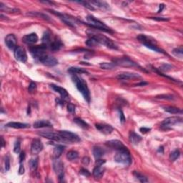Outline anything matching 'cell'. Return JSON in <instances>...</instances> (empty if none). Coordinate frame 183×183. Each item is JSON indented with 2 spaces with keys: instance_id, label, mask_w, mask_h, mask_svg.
Masks as SVG:
<instances>
[{
  "instance_id": "60",
  "label": "cell",
  "mask_w": 183,
  "mask_h": 183,
  "mask_svg": "<svg viewBox=\"0 0 183 183\" xmlns=\"http://www.w3.org/2000/svg\"><path fill=\"white\" fill-rule=\"evenodd\" d=\"M159 149H160V150H159V152L162 151V152H163V147H160Z\"/></svg>"
},
{
  "instance_id": "42",
  "label": "cell",
  "mask_w": 183,
  "mask_h": 183,
  "mask_svg": "<svg viewBox=\"0 0 183 183\" xmlns=\"http://www.w3.org/2000/svg\"><path fill=\"white\" fill-rule=\"evenodd\" d=\"M172 67H173L171 64H162L159 68V70L162 71V72H168V71H170L172 69Z\"/></svg>"
},
{
  "instance_id": "10",
  "label": "cell",
  "mask_w": 183,
  "mask_h": 183,
  "mask_svg": "<svg viewBox=\"0 0 183 183\" xmlns=\"http://www.w3.org/2000/svg\"><path fill=\"white\" fill-rule=\"evenodd\" d=\"M53 168L55 169L56 174L58 175L60 181L64 178V165L59 158H55L53 162Z\"/></svg>"
},
{
  "instance_id": "24",
  "label": "cell",
  "mask_w": 183,
  "mask_h": 183,
  "mask_svg": "<svg viewBox=\"0 0 183 183\" xmlns=\"http://www.w3.org/2000/svg\"><path fill=\"white\" fill-rule=\"evenodd\" d=\"M103 165H95L94 169H93V176L95 177L96 179L101 178L104 173V170L105 169L102 167Z\"/></svg>"
},
{
  "instance_id": "27",
  "label": "cell",
  "mask_w": 183,
  "mask_h": 183,
  "mask_svg": "<svg viewBox=\"0 0 183 183\" xmlns=\"http://www.w3.org/2000/svg\"><path fill=\"white\" fill-rule=\"evenodd\" d=\"M69 73L73 74V75H77V74H89V72L86 69L82 68H79V67H70L68 69Z\"/></svg>"
},
{
  "instance_id": "7",
  "label": "cell",
  "mask_w": 183,
  "mask_h": 183,
  "mask_svg": "<svg viewBox=\"0 0 183 183\" xmlns=\"http://www.w3.org/2000/svg\"><path fill=\"white\" fill-rule=\"evenodd\" d=\"M113 63H114L115 65L121 66V67H140L136 62H133V60H130L129 57H127L114 59V60H113Z\"/></svg>"
},
{
  "instance_id": "35",
  "label": "cell",
  "mask_w": 183,
  "mask_h": 183,
  "mask_svg": "<svg viewBox=\"0 0 183 183\" xmlns=\"http://www.w3.org/2000/svg\"><path fill=\"white\" fill-rule=\"evenodd\" d=\"M27 15H30V16L32 17H40V18H42L46 20H50V19L49 17L47 15H46L45 14H42V13H40V12H28Z\"/></svg>"
},
{
  "instance_id": "12",
  "label": "cell",
  "mask_w": 183,
  "mask_h": 183,
  "mask_svg": "<svg viewBox=\"0 0 183 183\" xmlns=\"http://www.w3.org/2000/svg\"><path fill=\"white\" fill-rule=\"evenodd\" d=\"M39 61L42 64H43L44 65L48 66V67H54V66L57 65L58 64V61H57V59L49 55H45Z\"/></svg>"
},
{
  "instance_id": "6",
  "label": "cell",
  "mask_w": 183,
  "mask_h": 183,
  "mask_svg": "<svg viewBox=\"0 0 183 183\" xmlns=\"http://www.w3.org/2000/svg\"><path fill=\"white\" fill-rule=\"evenodd\" d=\"M61 137L62 138L63 142H70V143H75L81 141V139L77 135L67 130H60L58 132Z\"/></svg>"
},
{
  "instance_id": "48",
  "label": "cell",
  "mask_w": 183,
  "mask_h": 183,
  "mask_svg": "<svg viewBox=\"0 0 183 183\" xmlns=\"http://www.w3.org/2000/svg\"><path fill=\"white\" fill-rule=\"evenodd\" d=\"M79 173H80L81 174H82V175L85 176V177H89L91 174L90 172H89L87 169H86L84 168L81 169L80 171H79Z\"/></svg>"
},
{
  "instance_id": "32",
  "label": "cell",
  "mask_w": 183,
  "mask_h": 183,
  "mask_svg": "<svg viewBox=\"0 0 183 183\" xmlns=\"http://www.w3.org/2000/svg\"><path fill=\"white\" fill-rule=\"evenodd\" d=\"M92 4H94V6H97L98 8H100L102 9H108L110 8V5L105 1H92L91 2Z\"/></svg>"
},
{
  "instance_id": "14",
  "label": "cell",
  "mask_w": 183,
  "mask_h": 183,
  "mask_svg": "<svg viewBox=\"0 0 183 183\" xmlns=\"http://www.w3.org/2000/svg\"><path fill=\"white\" fill-rule=\"evenodd\" d=\"M5 44L10 50H14L17 48V38L13 34H9L5 37Z\"/></svg>"
},
{
  "instance_id": "43",
  "label": "cell",
  "mask_w": 183,
  "mask_h": 183,
  "mask_svg": "<svg viewBox=\"0 0 183 183\" xmlns=\"http://www.w3.org/2000/svg\"><path fill=\"white\" fill-rule=\"evenodd\" d=\"M77 2L79 3V4L83 5V6H84V7L87 8V9H90V10H95V8L94 7V6H92V4H90V3L87 2V1H77Z\"/></svg>"
},
{
  "instance_id": "58",
  "label": "cell",
  "mask_w": 183,
  "mask_h": 183,
  "mask_svg": "<svg viewBox=\"0 0 183 183\" xmlns=\"http://www.w3.org/2000/svg\"><path fill=\"white\" fill-rule=\"evenodd\" d=\"M147 84V82H141L140 83H138V84H136V86H145Z\"/></svg>"
},
{
  "instance_id": "3",
  "label": "cell",
  "mask_w": 183,
  "mask_h": 183,
  "mask_svg": "<svg viewBox=\"0 0 183 183\" xmlns=\"http://www.w3.org/2000/svg\"><path fill=\"white\" fill-rule=\"evenodd\" d=\"M114 160L117 163L122 164L124 165L128 166L132 163V157L130 152L126 147L117 150L116 155H115Z\"/></svg>"
},
{
  "instance_id": "39",
  "label": "cell",
  "mask_w": 183,
  "mask_h": 183,
  "mask_svg": "<svg viewBox=\"0 0 183 183\" xmlns=\"http://www.w3.org/2000/svg\"><path fill=\"white\" fill-rule=\"evenodd\" d=\"M86 45H87V46H89V47H96V46L99 45V44L98 43L96 39L94 38V37L89 36V39H88V40H87V42H86Z\"/></svg>"
},
{
  "instance_id": "16",
  "label": "cell",
  "mask_w": 183,
  "mask_h": 183,
  "mask_svg": "<svg viewBox=\"0 0 183 183\" xmlns=\"http://www.w3.org/2000/svg\"><path fill=\"white\" fill-rule=\"evenodd\" d=\"M119 80H128V79H140L141 76L137 73H133V72H122L120 73L117 77Z\"/></svg>"
},
{
  "instance_id": "28",
  "label": "cell",
  "mask_w": 183,
  "mask_h": 183,
  "mask_svg": "<svg viewBox=\"0 0 183 183\" xmlns=\"http://www.w3.org/2000/svg\"><path fill=\"white\" fill-rule=\"evenodd\" d=\"M51 42H52V39H51L50 32H48V31L45 32V34H44L43 37H42V45L47 46V47H49V46H50Z\"/></svg>"
},
{
  "instance_id": "37",
  "label": "cell",
  "mask_w": 183,
  "mask_h": 183,
  "mask_svg": "<svg viewBox=\"0 0 183 183\" xmlns=\"http://www.w3.org/2000/svg\"><path fill=\"white\" fill-rule=\"evenodd\" d=\"M99 66L102 69H112L116 67L113 62H102L99 64Z\"/></svg>"
},
{
  "instance_id": "8",
  "label": "cell",
  "mask_w": 183,
  "mask_h": 183,
  "mask_svg": "<svg viewBox=\"0 0 183 183\" xmlns=\"http://www.w3.org/2000/svg\"><path fill=\"white\" fill-rule=\"evenodd\" d=\"M47 46L44 45L34 46V47L30 48V52H31L32 55L33 56L34 58L40 60L42 57L47 55V54H46V50H47Z\"/></svg>"
},
{
  "instance_id": "38",
  "label": "cell",
  "mask_w": 183,
  "mask_h": 183,
  "mask_svg": "<svg viewBox=\"0 0 183 183\" xmlns=\"http://www.w3.org/2000/svg\"><path fill=\"white\" fill-rule=\"evenodd\" d=\"M78 156H79V154H78L77 151H75V150H71V151H69L67 152V158L69 160H74L77 158Z\"/></svg>"
},
{
  "instance_id": "29",
  "label": "cell",
  "mask_w": 183,
  "mask_h": 183,
  "mask_svg": "<svg viewBox=\"0 0 183 183\" xmlns=\"http://www.w3.org/2000/svg\"><path fill=\"white\" fill-rule=\"evenodd\" d=\"M64 146L62 145H57L54 149L53 151V155L55 158H59L60 157L61 155L62 154V152H64Z\"/></svg>"
},
{
  "instance_id": "56",
  "label": "cell",
  "mask_w": 183,
  "mask_h": 183,
  "mask_svg": "<svg viewBox=\"0 0 183 183\" xmlns=\"http://www.w3.org/2000/svg\"><path fill=\"white\" fill-rule=\"evenodd\" d=\"M24 165H20L19 166V174H23L24 173Z\"/></svg>"
},
{
  "instance_id": "34",
  "label": "cell",
  "mask_w": 183,
  "mask_h": 183,
  "mask_svg": "<svg viewBox=\"0 0 183 183\" xmlns=\"http://www.w3.org/2000/svg\"><path fill=\"white\" fill-rule=\"evenodd\" d=\"M74 122L77 124L78 126H79L80 128H82L83 129L89 128V125H88L86 122H84V120L81 119V118H79V117L75 118V119L74 120Z\"/></svg>"
},
{
  "instance_id": "45",
  "label": "cell",
  "mask_w": 183,
  "mask_h": 183,
  "mask_svg": "<svg viewBox=\"0 0 183 183\" xmlns=\"http://www.w3.org/2000/svg\"><path fill=\"white\" fill-rule=\"evenodd\" d=\"M21 150V145H20V142L17 140L15 142L14 146V152L15 153H19Z\"/></svg>"
},
{
  "instance_id": "15",
  "label": "cell",
  "mask_w": 183,
  "mask_h": 183,
  "mask_svg": "<svg viewBox=\"0 0 183 183\" xmlns=\"http://www.w3.org/2000/svg\"><path fill=\"white\" fill-rule=\"evenodd\" d=\"M43 149V145L42 142L38 139H35L32 142L31 153L33 155H37L42 151Z\"/></svg>"
},
{
  "instance_id": "55",
  "label": "cell",
  "mask_w": 183,
  "mask_h": 183,
  "mask_svg": "<svg viewBox=\"0 0 183 183\" xmlns=\"http://www.w3.org/2000/svg\"><path fill=\"white\" fill-rule=\"evenodd\" d=\"M25 152H22L21 153H20L19 155V162L20 163H22V162H23L24 160L25 159Z\"/></svg>"
},
{
  "instance_id": "54",
  "label": "cell",
  "mask_w": 183,
  "mask_h": 183,
  "mask_svg": "<svg viewBox=\"0 0 183 183\" xmlns=\"http://www.w3.org/2000/svg\"><path fill=\"white\" fill-rule=\"evenodd\" d=\"M106 162V161L104 160H101V159H97L96 160L95 165H103Z\"/></svg>"
},
{
  "instance_id": "36",
  "label": "cell",
  "mask_w": 183,
  "mask_h": 183,
  "mask_svg": "<svg viewBox=\"0 0 183 183\" xmlns=\"http://www.w3.org/2000/svg\"><path fill=\"white\" fill-rule=\"evenodd\" d=\"M133 174H134V176H135L137 179H139V180H140L141 182L144 183V182H148V179H147V177H145V175H143L142 174L140 173V172H136V171H134Z\"/></svg>"
},
{
  "instance_id": "52",
  "label": "cell",
  "mask_w": 183,
  "mask_h": 183,
  "mask_svg": "<svg viewBox=\"0 0 183 183\" xmlns=\"http://www.w3.org/2000/svg\"><path fill=\"white\" fill-rule=\"evenodd\" d=\"M82 162L83 165H88L89 164V162H90V159L88 157H84L82 158Z\"/></svg>"
},
{
  "instance_id": "40",
  "label": "cell",
  "mask_w": 183,
  "mask_h": 183,
  "mask_svg": "<svg viewBox=\"0 0 183 183\" xmlns=\"http://www.w3.org/2000/svg\"><path fill=\"white\" fill-rule=\"evenodd\" d=\"M180 156V152L178 150H174L173 152H172L169 155V160L171 162H174L177 159H178Z\"/></svg>"
},
{
  "instance_id": "4",
  "label": "cell",
  "mask_w": 183,
  "mask_h": 183,
  "mask_svg": "<svg viewBox=\"0 0 183 183\" xmlns=\"http://www.w3.org/2000/svg\"><path fill=\"white\" fill-rule=\"evenodd\" d=\"M87 20L88 22L87 25H89L92 28L97 29V30H102V31L105 32H109V33H113L112 30L108 27L105 24L102 22L101 21H99V19H97L92 15H89V16L87 17Z\"/></svg>"
},
{
  "instance_id": "49",
  "label": "cell",
  "mask_w": 183,
  "mask_h": 183,
  "mask_svg": "<svg viewBox=\"0 0 183 183\" xmlns=\"http://www.w3.org/2000/svg\"><path fill=\"white\" fill-rule=\"evenodd\" d=\"M150 19H154V20H156V21H163V22H167V21H169V19H168V18L159 17H151Z\"/></svg>"
},
{
  "instance_id": "53",
  "label": "cell",
  "mask_w": 183,
  "mask_h": 183,
  "mask_svg": "<svg viewBox=\"0 0 183 183\" xmlns=\"http://www.w3.org/2000/svg\"><path fill=\"white\" fill-rule=\"evenodd\" d=\"M150 130H151V129L148 128H145V127H143V128H141L140 129V131L142 133H143V134L149 133V132H150Z\"/></svg>"
},
{
  "instance_id": "31",
  "label": "cell",
  "mask_w": 183,
  "mask_h": 183,
  "mask_svg": "<svg viewBox=\"0 0 183 183\" xmlns=\"http://www.w3.org/2000/svg\"><path fill=\"white\" fill-rule=\"evenodd\" d=\"M38 163H39V159L38 157H34L32 158L29 162V165H30V169L32 172H35L37 170V167H38Z\"/></svg>"
},
{
  "instance_id": "17",
  "label": "cell",
  "mask_w": 183,
  "mask_h": 183,
  "mask_svg": "<svg viewBox=\"0 0 183 183\" xmlns=\"http://www.w3.org/2000/svg\"><path fill=\"white\" fill-rule=\"evenodd\" d=\"M95 127L100 133L104 135H110L114 130V128L111 125L107 124H96Z\"/></svg>"
},
{
  "instance_id": "41",
  "label": "cell",
  "mask_w": 183,
  "mask_h": 183,
  "mask_svg": "<svg viewBox=\"0 0 183 183\" xmlns=\"http://www.w3.org/2000/svg\"><path fill=\"white\" fill-rule=\"evenodd\" d=\"M172 53H173V55L176 56V57H179V58H182L183 48L182 46L179 47H177V48L174 49V50H172Z\"/></svg>"
},
{
  "instance_id": "47",
  "label": "cell",
  "mask_w": 183,
  "mask_h": 183,
  "mask_svg": "<svg viewBox=\"0 0 183 183\" xmlns=\"http://www.w3.org/2000/svg\"><path fill=\"white\" fill-rule=\"evenodd\" d=\"M4 167H5V169H6V171L9 170V169H10V160H9V157H8V156L5 157Z\"/></svg>"
},
{
  "instance_id": "23",
  "label": "cell",
  "mask_w": 183,
  "mask_h": 183,
  "mask_svg": "<svg viewBox=\"0 0 183 183\" xmlns=\"http://www.w3.org/2000/svg\"><path fill=\"white\" fill-rule=\"evenodd\" d=\"M34 128L36 129L39 128H52V125L51 124L48 120H38L36 121L33 125Z\"/></svg>"
},
{
  "instance_id": "5",
  "label": "cell",
  "mask_w": 183,
  "mask_h": 183,
  "mask_svg": "<svg viewBox=\"0 0 183 183\" xmlns=\"http://www.w3.org/2000/svg\"><path fill=\"white\" fill-rule=\"evenodd\" d=\"M89 36L94 37L99 45H104L108 48L112 49V50H117V46L112 42V40L104 35H100V34H90Z\"/></svg>"
},
{
  "instance_id": "59",
  "label": "cell",
  "mask_w": 183,
  "mask_h": 183,
  "mask_svg": "<svg viewBox=\"0 0 183 183\" xmlns=\"http://www.w3.org/2000/svg\"><path fill=\"white\" fill-rule=\"evenodd\" d=\"M1 147H4L5 145V142L4 140V138H3V137H1Z\"/></svg>"
},
{
  "instance_id": "9",
  "label": "cell",
  "mask_w": 183,
  "mask_h": 183,
  "mask_svg": "<svg viewBox=\"0 0 183 183\" xmlns=\"http://www.w3.org/2000/svg\"><path fill=\"white\" fill-rule=\"evenodd\" d=\"M14 55L17 60L23 62V63L26 62L27 60V55L26 50L24 47H20V46H17L14 50Z\"/></svg>"
},
{
  "instance_id": "19",
  "label": "cell",
  "mask_w": 183,
  "mask_h": 183,
  "mask_svg": "<svg viewBox=\"0 0 183 183\" xmlns=\"http://www.w3.org/2000/svg\"><path fill=\"white\" fill-rule=\"evenodd\" d=\"M50 87L56 92L59 93L60 94L61 97L62 99H67L69 98V94L67 91L63 87H61L58 85H55V84H50Z\"/></svg>"
},
{
  "instance_id": "1",
  "label": "cell",
  "mask_w": 183,
  "mask_h": 183,
  "mask_svg": "<svg viewBox=\"0 0 183 183\" xmlns=\"http://www.w3.org/2000/svg\"><path fill=\"white\" fill-rule=\"evenodd\" d=\"M72 79L74 84H75L77 89L82 94L84 99L88 103H89V102H90V92H89V89L88 88L87 82L82 77H78L77 75L72 76Z\"/></svg>"
},
{
  "instance_id": "21",
  "label": "cell",
  "mask_w": 183,
  "mask_h": 183,
  "mask_svg": "<svg viewBox=\"0 0 183 183\" xmlns=\"http://www.w3.org/2000/svg\"><path fill=\"white\" fill-rule=\"evenodd\" d=\"M106 145L107 147H110L112 149H114V150H119L120 149L123 148L125 146L123 145V143L121 141L117 140H110V141L106 142Z\"/></svg>"
},
{
  "instance_id": "22",
  "label": "cell",
  "mask_w": 183,
  "mask_h": 183,
  "mask_svg": "<svg viewBox=\"0 0 183 183\" xmlns=\"http://www.w3.org/2000/svg\"><path fill=\"white\" fill-rule=\"evenodd\" d=\"M63 47V43L59 38H55L53 41L51 42L50 46V49L53 52H56V51H59L62 47Z\"/></svg>"
},
{
  "instance_id": "51",
  "label": "cell",
  "mask_w": 183,
  "mask_h": 183,
  "mask_svg": "<svg viewBox=\"0 0 183 183\" xmlns=\"http://www.w3.org/2000/svg\"><path fill=\"white\" fill-rule=\"evenodd\" d=\"M67 111L70 113H74L75 112V107L72 104H68L67 105Z\"/></svg>"
},
{
  "instance_id": "2",
  "label": "cell",
  "mask_w": 183,
  "mask_h": 183,
  "mask_svg": "<svg viewBox=\"0 0 183 183\" xmlns=\"http://www.w3.org/2000/svg\"><path fill=\"white\" fill-rule=\"evenodd\" d=\"M137 39L139 42H141L142 45L145 46L147 48L155 51L156 52H158V53L167 55L165 51L160 48L158 46H157V42H156L155 40L151 38V37H147L145 35H140L139 36H137Z\"/></svg>"
},
{
  "instance_id": "57",
  "label": "cell",
  "mask_w": 183,
  "mask_h": 183,
  "mask_svg": "<svg viewBox=\"0 0 183 183\" xmlns=\"http://www.w3.org/2000/svg\"><path fill=\"white\" fill-rule=\"evenodd\" d=\"M164 8H165V4H160V7H159V9H158V11H157V12L160 13L161 12H162V10H163Z\"/></svg>"
},
{
  "instance_id": "18",
  "label": "cell",
  "mask_w": 183,
  "mask_h": 183,
  "mask_svg": "<svg viewBox=\"0 0 183 183\" xmlns=\"http://www.w3.org/2000/svg\"><path fill=\"white\" fill-rule=\"evenodd\" d=\"M50 11L52 13H53L54 14L58 16L59 17H60L61 19H62V21L63 22L65 23L66 24H67L68 26H70V27H74V22L72 21V19H71L70 17H69V16H67V15H66V14H61V13L57 12L54 11V10H50Z\"/></svg>"
},
{
  "instance_id": "33",
  "label": "cell",
  "mask_w": 183,
  "mask_h": 183,
  "mask_svg": "<svg viewBox=\"0 0 183 183\" xmlns=\"http://www.w3.org/2000/svg\"><path fill=\"white\" fill-rule=\"evenodd\" d=\"M164 110L167 112L171 113V114H178V113L181 114L182 112V110L177 107H166L164 108Z\"/></svg>"
},
{
  "instance_id": "13",
  "label": "cell",
  "mask_w": 183,
  "mask_h": 183,
  "mask_svg": "<svg viewBox=\"0 0 183 183\" xmlns=\"http://www.w3.org/2000/svg\"><path fill=\"white\" fill-rule=\"evenodd\" d=\"M181 122H182V118L179 117H169L166 118L165 120H163V122L161 123V125L163 128H167Z\"/></svg>"
},
{
  "instance_id": "44",
  "label": "cell",
  "mask_w": 183,
  "mask_h": 183,
  "mask_svg": "<svg viewBox=\"0 0 183 183\" xmlns=\"http://www.w3.org/2000/svg\"><path fill=\"white\" fill-rule=\"evenodd\" d=\"M37 84L35 82H32L31 83H30V84L29 85V87H28V90H29V92L31 93V94H32V93H35V92L37 91Z\"/></svg>"
},
{
  "instance_id": "26",
  "label": "cell",
  "mask_w": 183,
  "mask_h": 183,
  "mask_svg": "<svg viewBox=\"0 0 183 183\" xmlns=\"http://www.w3.org/2000/svg\"><path fill=\"white\" fill-rule=\"evenodd\" d=\"M129 140H130V142H132L134 145H137L142 141V138L141 136H140L134 132H130V135H129Z\"/></svg>"
},
{
  "instance_id": "46",
  "label": "cell",
  "mask_w": 183,
  "mask_h": 183,
  "mask_svg": "<svg viewBox=\"0 0 183 183\" xmlns=\"http://www.w3.org/2000/svg\"><path fill=\"white\" fill-rule=\"evenodd\" d=\"M157 98H160V99H173L174 97L171 94H161V95H158L156 97Z\"/></svg>"
},
{
  "instance_id": "20",
  "label": "cell",
  "mask_w": 183,
  "mask_h": 183,
  "mask_svg": "<svg viewBox=\"0 0 183 183\" xmlns=\"http://www.w3.org/2000/svg\"><path fill=\"white\" fill-rule=\"evenodd\" d=\"M38 36L36 33H31L22 37V41L27 45H32L38 42Z\"/></svg>"
},
{
  "instance_id": "25",
  "label": "cell",
  "mask_w": 183,
  "mask_h": 183,
  "mask_svg": "<svg viewBox=\"0 0 183 183\" xmlns=\"http://www.w3.org/2000/svg\"><path fill=\"white\" fill-rule=\"evenodd\" d=\"M7 128H14V129H25L30 128V125L26 123H22V122H11L6 124V125Z\"/></svg>"
},
{
  "instance_id": "50",
  "label": "cell",
  "mask_w": 183,
  "mask_h": 183,
  "mask_svg": "<svg viewBox=\"0 0 183 183\" xmlns=\"http://www.w3.org/2000/svg\"><path fill=\"white\" fill-rule=\"evenodd\" d=\"M119 115H120V122H121L122 124H124L125 122V115H124L123 112L121 110H119Z\"/></svg>"
},
{
  "instance_id": "11",
  "label": "cell",
  "mask_w": 183,
  "mask_h": 183,
  "mask_svg": "<svg viewBox=\"0 0 183 183\" xmlns=\"http://www.w3.org/2000/svg\"><path fill=\"white\" fill-rule=\"evenodd\" d=\"M39 135H40V136L49 139V140H55V141H58V142H63L62 138L61 137L59 133H53V132L42 131L39 133Z\"/></svg>"
},
{
  "instance_id": "30",
  "label": "cell",
  "mask_w": 183,
  "mask_h": 183,
  "mask_svg": "<svg viewBox=\"0 0 183 183\" xmlns=\"http://www.w3.org/2000/svg\"><path fill=\"white\" fill-rule=\"evenodd\" d=\"M104 152L101 147H94V149H93V155H94V157H95L96 160L97 159H100L103 155H104Z\"/></svg>"
}]
</instances>
